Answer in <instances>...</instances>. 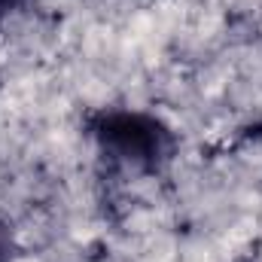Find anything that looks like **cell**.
<instances>
[{
	"mask_svg": "<svg viewBox=\"0 0 262 262\" xmlns=\"http://www.w3.org/2000/svg\"><path fill=\"white\" fill-rule=\"evenodd\" d=\"M18 256H21V247H18L15 229L0 216V262H15Z\"/></svg>",
	"mask_w": 262,
	"mask_h": 262,
	"instance_id": "obj_2",
	"label": "cell"
},
{
	"mask_svg": "<svg viewBox=\"0 0 262 262\" xmlns=\"http://www.w3.org/2000/svg\"><path fill=\"white\" fill-rule=\"evenodd\" d=\"M82 131L110 165L140 177L165 174L180 152V134L174 125L159 113L137 107L89 110L82 116Z\"/></svg>",
	"mask_w": 262,
	"mask_h": 262,
	"instance_id": "obj_1",
	"label": "cell"
},
{
	"mask_svg": "<svg viewBox=\"0 0 262 262\" xmlns=\"http://www.w3.org/2000/svg\"><path fill=\"white\" fill-rule=\"evenodd\" d=\"M238 262H250V259H238Z\"/></svg>",
	"mask_w": 262,
	"mask_h": 262,
	"instance_id": "obj_4",
	"label": "cell"
},
{
	"mask_svg": "<svg viewBox=\"0 0 262 262\" xmlns=\"http://www.w3.org/2000/svg\"><path fill=\"white\" fill-rule=\"evenodd\" d=\"M28 0H0V21H6L9 15H15Z\"/></svg>",
	"mask_w": 262,
	"mask_h": 262,
	"instance_id": "obj_3",
	"label": "cell"
}]
</instances>
